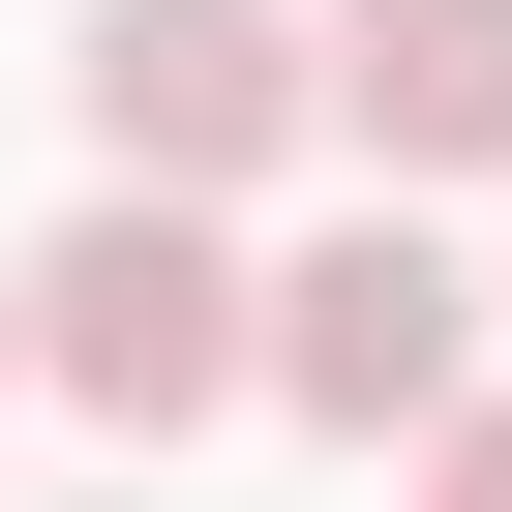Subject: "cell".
Returning <instances> with one entry per match:
<instances>
[{
	"instance_id": "8992f818",
	"label": "cell",
	"mask_w": 512,
	"mask_h": 512,
	"mask_svg": "<svg viewBox=\"0 0 512 512\" xmlns=\"http://www.w3.org/2000/svg\"><path fill=\"white\" fill-rule=\"evenodd\" d=\"M0 392H31V272H0Z\"/></svg>"
},
{
	"instance_id": "7a4b0ae2",
	"label": "cell",
	"mask_w": 512,
	"mask_h": 512,
	"mask_svg": "<svg viewBox=\"0 0 512 512\" xmlns=\"http://www.w3.org/2000/svg\"><path fill=\"white\" fill-rule=\"evenodd\" d=\"M61 91H91V181H211L241 211V181L332 121V31H302V0H91Z\"/></svg>"
},
{
	"instance_id": "52a82bcc",
	"label": "cell",
	"mask_w": 512,
	"mask_h": 512,
	"mask_svg": "<svg viewBox=\"0 0 512 512\" xmlns=\"http://www.w3.org/2000/svg\"><path fill=\"white\" fill-rule=\"evenodd\" d=\"M121 512H151V482H121Z\"/></svg>"
},
{
	"instance_id": "3957f363",
	"label": "cell",
	"mask_w": 512,
	"mask_h": 512,
	"mask_svg": "<svg viewBox=\"0 0 512 512\" xmlns=\"http://www.w3.org/2000/svg\"><path fill=\"white\" fill-rule=\"evenodd\" d=\"M272 392H302L332 452H422V422L482 392V272L422 241V181H392V211H332L302 272H272Z\"/></svg>"
},
{
	"instance_id": "6da1fadb",
	"label": "cell",
	"mask_w": 512,
	"mask_h": 512,
	"mask_svg": "<svg viewBox=\"0 0 512 512\" xmlns=\"http://www.w3.org/2000/svg\"><path fill=\"white\" fill-rule=\"evenodd\" d=\"M31 392L121 422V452H181L211 392H272V272L211 241V181H91V241L31 272Z\"/></svg>"
},
{
	"instance_id": "277c9868",
	"label": "cell",
	"mask_w": 512,
	"mask_h": 512,
	"mask_svg": "<svg viewBox=\"0 0 512 512\" xmlns=\"http://www.w3.org/2000/svg\"><path fill=\"white\" fill-rule=\"evenodd\" d=\"M332 151L362 181H512V0H332Z\"/></svg>"
},
{
	"instance_id": "5b68a950",
	"label": "cell",
	"mask_w": 512,
	"mask_h": 512,
	"mask_svg": "<svg viewBox=\"0 0 512 512\" xmlns=\"http://www.w3.org/2000/svg\"><path fill=\"white\" fill-rule=\"evenodd\" d=\"M422 512H512V392H452V422H422Z\"/></svg>"
}]
</instances>
